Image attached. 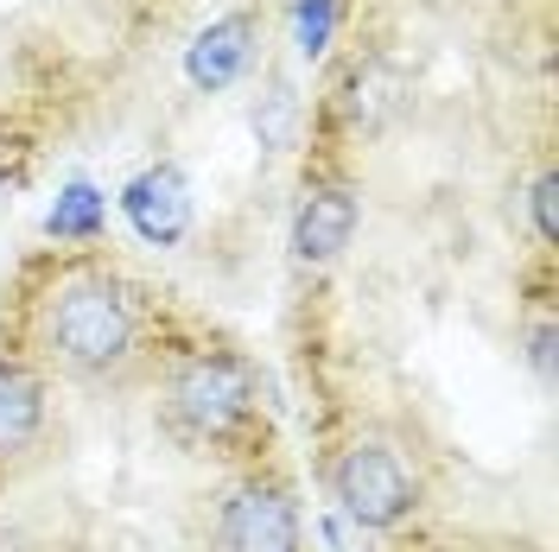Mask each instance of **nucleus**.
Segmentation results:
<instances>
[{"mask_svg":"<svg viewBox=\"0 0 559 552\" xmlns=\"http://www.w3.org/2000/svg\"><path fill=\"white\" fill-rule=\"evenodd\" d=\"M45 349L70 375H108L134 356V305L115 279H70L45 311Z\"/></svg>","mask_w":559,"mask_h":552,"instance_id":"nucleus-1","label":"nucleus"},{"mask_svg":"<svg viewBox=\"0 0 559 552\" xmlns=\"http://www.w3.org/2000/svg\"><path fill=\"white\" fill-rule=\"evenodd\" d=\"M254 400V381L236 356H191L173 375V419L198 439H223Z\"/></svg>","mask_w":559,"mask_h":552,"instance_id":"nucleus-2","label":"nucleus"},{"mask_svg":"<svg viewBox=\"0 0 559 552\" xmlns=\"http://www.w3.org/2000/svg\"><path fill=\"white\" fill-rule=\"evenodd\" d=\"M331 483H337V502H344L362 527H394L401 515H414V502H419L407 464H401L388 445L344 451V464H337V477H331Z\"/></svg>","mask_w":559,"mask_h":552,"instance_id":"nucleus-3","label":"nucleus"},{"mask_svg":"<svg viewBox=\"0 0 559 552\" xmlns=\"http://www.w3.org/2000/svg\"><path fill=\"white\" fill-rule=\"evenodd\" d=\"M216 540H223V552H299V515H293L286 489L248 483L229 495Z\"/></svg>","mask_w":559,"mask_h":552,"instance_id":"nucleus-4","label":"nucleus"},{"mask_svg":"<svg viewBox=\"0 0 559 552\" xmlns=\"http://www.w3.org/2000/svg\"><path fill=\"white\" fill-rule=\"evenodd\" d=\"M121 209H128V223H134L140 236L153 248H173L185 229H191V184L178 166H153V172H140L128 191H121Z\"/></svg>","mask_w":559,"mask_h":552,"instance_id":"nucleus-5","label":"nucleus"},{"mask_svg":"<svg viewBox=\"0 0 559 552\" xmlns=\"http://www.w3.org/2000/svg\"><path fill=\"white\" fill-rule=\"evenodd\" d=\"M248 38H254V20H248V13H229V20L204 26L198 45H191V58H185L191 83H198V89H229L248 64Z\"/></svg>","mask_w":559,"mask_h":552,"instance_id":"nucleus-6","label":"nucleus"},{"mask_svg":"<svg viewBox=\"0 0 559 552\" xmlns=\"http://www.w3.org/2000/svg\"><path fill=\"white\" fill-rule=\"evenodd\" d=\"M349 229H356V197L349 191H312L299 204V223H293V254L331 261L337 248H349Z\"/></svg>","mask_w":559,"mask_h":552,"instance_id":"nucleus-7","label":"nucleus"},{"mask_svg":"<svg viewBox=\"0 0 559 552\" xmlns=\"http://www.w3.org/2000/svg\"><path fill=\"white\" fill-rule=\"evenodd\" d=\"M401 96H407V76L394 64H382V58H369V64L349 70V115H356L362 128H382L388 115L401 108Z\"/></svg>","mask_w":559,"mask_h":552,"instance_id":"nucleus-8","label":"nucleus"},{"mask_svg":"<svg viewBox=\"0 0 559 552\" xmlns=\"http://www.w3.org/2000/svg\"><path fill=\"white\" fill-rule=\"evenodd\" d=\"M38 419H45V394H38V381L20 375V369H0V457L33 439Z\"/></svg>","mask_w":559,"mask_h":552,"instance_id":"nucleus-9","label":"nucleus"},{"mask_svg":"<svg viewBox=\"0 0 559 552\" xmlns=\"http://www.w3.org/2000/svg\"><path fill=\"white\" fill-rule=\"evenodd\" d=\"M103 191H96V184H70L64 197H58V204H51V216H45V223H51V236H70V242H90V236H96V229H103Z\"/></svg>","mask_w":559,"mask_h":552,"instance_id":"nucleus-10","label":"nucleus"},{"mask_svg":"<svg viewBox=\"0 0 559 552\" xmlns=\"http://www.w3.org/2000/svg\"><path fill=\"white\" fill-rule=\"evenodd\" d=\"M293 108H299V103H293V89L274 83V89L254 103V134L267 140V146H286V140H293Z\"/></svg>","mask_w":559,"mask_h":552,"instance_id":"nucleus-11","label":"nucleus"},{"mask_svg":"<svg viewBox=\"0 0 559 552\" xmlns=\"http://www.w3.org/2000/svg\"><path fill=\"white\" fill-rule=\"evenodd\" d=\"M331 20H337L331 0H299V51H306V58H318V51L331 45Z\"/></svg>","mask_w":559,"mask_h":552,"instance_id":"nucleus-12","label":"nucleus"},{"mask_svg":"<svg viewBox=\"0 0 559 552\" xmlns=\"http://www.w3.org/2000/svg\"><path fill=\"white\" fill-rule=\"evenodd\" d=\"M534 229H540V242H554L559 236V178L554 172L534 184Z\"/></svg>","mask_w":559,"mask_h":552,"instance_id":"nucleus-13","label":"nucleus"},{"mask_svg":"<svg viewBox=\"0 0 559 552\" xmlns=\"http://www.w3.org/2000/svg\"><path fill=\"white\" fill-rule=\"evenodd\" d=\"M534 369H540V375H554V331H540V337H534Z\"/></svg>","mask_w":559,"mask_h":552,"instance_id":"nucleus-14","label":"nucleus"}]
</instances>
